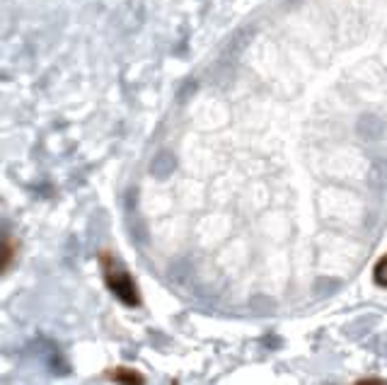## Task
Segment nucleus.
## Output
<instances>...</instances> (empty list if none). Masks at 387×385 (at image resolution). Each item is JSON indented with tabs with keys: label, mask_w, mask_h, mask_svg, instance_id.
Returning a JSON list of instances; mask_svg holds the SVG:
<instances>
[{
	"label": "nucleus",
	"mask_w": 387,
	"mask_h": 385,
	"mask_svg": "<svg viewBox=\"0 0 387 385\" xmlns=\"http://www.w3.org/2000/svg\"><path fill=\"white\" fill-rule=\"evenodd\" d=\"M102 269L104 279H107V286L114 291V296L126 305H138V288L133 283V279L128 277V272L124 267H119L117 259L104 255L102 257Z\"/></svg>",
	"instance_id": "f257e3e1"
},
{
	"label": "nucleus",
	"mask_w": 387,
	"mask_h": 385,
	"mask_svg": "<svg viewBox=\"0 0 387 385\" xmlns=\"http://www.w3.org/2000/svg\"><path fill=\"white\" fill-rule=\"evenodd\" d=\"M356 128L363 141H377L382 136V131H385V124H382L375 114H363V117L358 119Z\"/></svg>",
	"instance_id": "f03ea898"
},
{
	"label": "nucleus",
	"mask_w": 387,
	"mask_h": 385,
	"mask_svg": "<svg viewBox=\"0 0 387 385\" xmlns=\"http://www.w3.org/2000/svg\"><path fill=\"white\" fill-rule=\"evenodd\" d=\"M174 167H177V160H174V155L169 150H160L153 158V163H150V172L155 177H169L174 172Z\"/></svg>",
	"instance_id": "7ed1b4c3"
},
{
	"label": "nucleus",
	"mask_w": 387,
	"mask_h": 385,
	"mask_svg": "<svg viewBox=\"0 0 387 385\" xmlns=\"http://www.w3.org/2000/svg\"><path fill=\"white\" fill-rule=\"evenodd\" d=\"M373 274H375V283H377V286H385L387 288V255L375 264V272H373Z\"/></svg>",
	"instance_id": "20e7f679"
},
{
	"label": "nucleus",
	"mask_w": 387,
	"mask_h": 385,
	"mask_svg": "<svg viewBox=\"0 0 387 385\" xmlns=\"http://www.w3.org/2000/svg\"><path fill=\"white\" fill-rule=\"evenodd\" d=\"M371 185H373V189H382V187L387 185V170L382 172V175H377V165H373L371 167Z\"/></svg>",
	"instance_id": "39448f33"
},
{
	"label": "nucleus",
	"mask_w": 387,
	"mask_h": 385,
	"mask_svg": "<svg viewBox=\"0 0 387 385\" xmlns=\"http://www.w3.org/2000/svg\"><path fill=\"white\" fill-rule=\"evenodd\" d=\"M114 380H126V383H143L141 375L131 373V371H126V369H119L117 373H114Z\"/></svg>",
	"instance_id": "423d86ee"
},
{
	"label": "nucleus",
	"mask_w": 387,
	"mask_h": 385,
	"mask_svg": "<svg viewBox=\"0 0 387 385\" xmlns=\"http://www.w3.org/2000/svg\"><path fill=\"white\" fill-rule=\"evenodd\" d=\"M10 259H12V242H10V237H5V240H3V272L10 269Z\"/></svg>",
	"instance_id": "0eeeda50"
},
{
	"label": "nucleus",
	"mask_w": 387,
	"mask_h": 385,
	"mask_svg": "<svg viewBox=\"0 0 387 385\" xmlns=\"http://www.w3.org/2000/svg\"><path fill=\"white\" fill-rule=\"evenodd\" d=\"M315 286H327V291H336V288H339V281H336V279H320ZM315 293H320V288H315Z\"/></svg>",
	"instance_id": "6e6552de"
}]
</instances>
